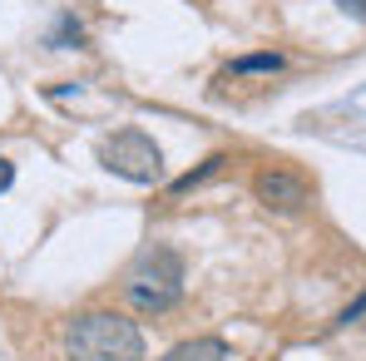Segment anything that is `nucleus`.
<instances>
[{
	"instance_id": "f257e3e1",
	"label": "nucleus",
	"mask_w": 366,
	"mask_h": 361,
	"mask_svg": "<svg viewBox=\"0 0 366 361\" xmlns=\"http://www.w3.org/2000/svg\"><path fill=\"white\" fill-rule=\"evenodd\" d=\"M69 361H144V332L119 312H79L64 327Z\"/></svg>"
},
{
	"instance_id": "f03ea898",
	"label": "nucleus",
	"mask_w": 366,
	"mask_h": 361,
	"mask_svg": "<svg viewBox=\"0 0 366 361\" xmlns=\"http://www.w3.org/2000/svg\"><path fill=\"white\" fill-rule=\"evenodd\" d=\"M124 297H129V307L154 312V317L169 312V307H179V297H183V257L169 247V242L144 247L139 262L124 272Z\"/></svg>"
},
{
	"instance_id": "7ed1b4c3",
	"label": "nucleus",
	"mask_w": 366,
	"mask_h": 361,
	"mask_svg": "<svg viewBox=\"0 0 366 361\" xmlns=\"http://www.w3.org/2000/svg\"><path fill=\"white\" fill-rule=\"evenodd\" d=\"M99 164L129 183H159L164 179V154L144 129H119L99 144Z\"/></svg>"
},
{
	"instance_id": "20e7f679",
	"label": "nucleus",
	"mask_w": 366,
	"mask_h": 361,
	"mask_svg": "<svg viewBox=\"0 0 366 361\" xmlns=\"http://www.w3.org/2000/svg\"><path fill=\"white\" fill-rule=\"evenodd\" d=\"M252 198L262 208H272V213H302L312 203V183L297 169H287V164H272V169L252 174Z\"/></svg>"
},
{
	"instance_id": "39448f33",
	"label": "nucleus",
	"mask_w": 366,
	"mask_h": 361,
	"mask_svg": "<svg viewBox=\"0 0 366 361\" xmlns=\"http://www.w3.org/2000/svg\"><path fill=\"white\" fill-rule=\"evenodd\" d=\"M159 361H228V342H218V337H193V342H179L169 357Z\"/></svg>"
},
{
	"instance_id": "423d86ee",
	"label": "nucleus",
	"mask_w": 366,
	"mask_h": 361,
	"mask_svg": "<svg viewBox=\"0 0 366 361\" xmlns=\"http://www.w3.org/2000/svg\"><path fill=\"white\" fill-rule=\"evenodd\" d=\"M223 164H228V154H208L198 169H188L183 179H174V193H188V188H198V183H208L213 174H223Z\"/></svg>"
},
{
	"instance_id": "0eeeda50",
	"label": "nucleus",
	"mask_w": 366,
	"mask_h": 361,
	"mask_svg": "<svg viewBox=\"0 0 366 361\" xmlns=\"http://www.w3.org/2000/svg\"><path fill=\"white\" fill-rule=\"evenodd\" d=\"M277 69H282V55H272V50H267V55H243L228 74H277Z\"/></svg>"
},
{
	"instance_id": "6e6552de",
	"label": "nucleus",
	"mask_w": 366,
	"mask_h": 361,
	"mask_svg": "<svg viewBox=\"0 0 366 361\" xmlns=\"http://www.w3.org/2000/svg\"><path fill=\"white\" fill-rule=\"evenodd\" d=\"M362 312H366V292H362V297H357V302H352V307H347V312H342V327H352V322H357V317H362Z\"/></svg>"
},
{
	"instance_id": "1a4fd4ad",
	"label": "nucleus",
	"mask_w": 366,
	"mask_h": 361,
	"mask_svg": "<svg viewBox=\"0 0 366 361\" xmlns=\"http://www.w3.org/2000/svg\"><path fill=\"white\" fill-rule=\"evenodd\" d=\"M10 183H15V164H10V159H5V154H0V193H5V188H10Z\"/></svg>"
},
{
	"instance_id": "9d476101",
	"label": "nucleus",
	"mask_w": 366,
	"mask_h": 361,
	"mask_svg": "<svg viewBox=\"0 0 366 361\" xmlns=\"http://www.w3.org/2000/svg\"><path fill=\"white\" fill-rule=\"evenodd\" d=\"M337 5H342L352 20H366V0H337Z\"/></svg>"
}]
</instances>
